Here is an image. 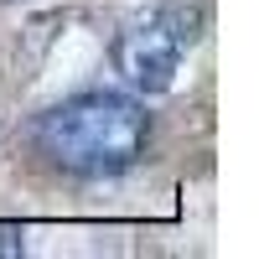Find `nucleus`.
Returning a JSON list of instances; mask_svg holds the SVG:
<instances>
[{"label":"nucleus","instance_id":"f257e3e1","mask_svg":"<svg viewBox=\"0 0 259 259\" xmlns=\"http://www.w3.org/2000/svg\"><path fill=\"white\" fill-rule=\"evenodd\" d=\"M145 109L124 94H78L36 119V150L73 177H114L145 150Z\"/></svg>","mask_w":259,"mask_h":259},{"label":"nucleus","instance_id":"f03ea898","mask_svg":"<svg viewBox=\"0 0 259 259\" xmlns=\"http://www.w3.org/2000/svg\"><path fill=\"white\" fill-rule=\"evenodd\" d=\"M192 16L182 11H156L150 21H135L119 41H114V68L124 73V83H135L140 94H161L177 78V62L192 47Z\"/></svg>","mask_w":259,"mask_h":259},{"label":"nucleus","instance_id":"7ed1b4c3","mask_svg":"<svg viewBox=\"0 0 259 259\" xmlns=\"http://www.w3.org/2000/svg\"><path fill=\"white\" fill-rule=\"evenodd\" d=\"M26 244H21V228H11V223H0V254H21Z\"/></svg>","mask_w":259,"mask_h":259}]
</instances>
